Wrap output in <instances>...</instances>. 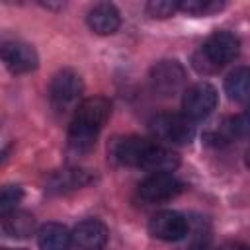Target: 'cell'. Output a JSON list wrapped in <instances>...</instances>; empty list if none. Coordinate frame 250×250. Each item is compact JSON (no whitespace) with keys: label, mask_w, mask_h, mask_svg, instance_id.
Returning a JSON list of instances; mask_svg holds the SVG:
<instances>
[{"label":"cell","mask_w":250,"mask_h":250,"mask_svg":"<svg viewBox=\"0 0 250 250\" xmlns=\"http://www.w3.org/2000/svg\"><path fill=\"white\" fill-rule=\"evenodd\" d=\"M246 164H248V168H250V148H248V152H246Z\"/></svg>","instance_id":"cell-24"},{"label":"cell","mask_w":250,"mask_h":250,"mask_svg":"<svg viewBox=\"0 0 250 250\" xmlns=\"http://www.w3.org/2000/svg\"><path fill=\"white\" fill-rule=\"evenodd\" d=\"M248 250H250V248H248Z\"/></svg>","instance_id":"cell-26"},{"label":"cell","mask_w":250,"mask_h":250,"mask_svg":"<svg viewBox=\"0 0 250 250\" xmlns=\"http://www.w3.org/2000/svg\"><path fill=\"white\" fill-rule=\"evenodd\" d=\"M90 180H92V178H90L88 172L78 170V168H68V170L55 172V174L49 178L47 189H49V191H55V193H62V191H70V189L82 188V186H86Z\"/></svg>","instance_id":"cell-14"},{"label":"cell","mask_w":250,"mask_h":250,"mask_svg":"<svg viewBox=\"0 0 250 250\" xmlns=\"http://www.w3.org/2000/svg\"><path fill=\"white\" fill-rule=\"evenodd\" d=\"M39 250H68L72 244V232L61 223H47L37 232Z\"/></svg>","instance_id":"cell-13"},{"label":"cell","mask_w":250,"mask_h":250,"mask_svg":"<svg viewBox=\"0 0 250 250\" xmlns=\"http://www.w3.org/2000/svg\"><path fill=\"white\" fill-rule=\"evenodd\" d=\"M109 102L102 96L86 98L78 104L74 119L68 129V146L76 152H88L109 117Z\"/></svg>","instance_id":"cell-1"},{"label":"cell","mask_w":250,"mask_h":250,"mask_svg":"<svg viewBox=\"0 0 250 250\" xmlns=\"http://www.w3.org/2000/svg\"><path fill=\"white\" fill-rule=\"evenodd\" d=\"M35 229L33 215L25 211H12L8 215H2V232L10 238H27Z\"/></svg>","instance_id":"cell-15"},{"label":"cell","mask_w":250,"mask_h":250,"mask_svg":"<svg viewBox=\"0 0 250 250\" xmlns=\"http://www.w3.org/2000/svg\"><path fill=\"white\" fill-rule=\"evenodd\" d=\"M82 88H84V84H82V78L78 72H74L70 68L57 72L53 82H51V88H49V96H51L53 105L59 111H66V109L74 107L80 100Z\"/></svg>","instance_id":"cell-4"},{"label":"cell","mask_w":250,"mask_h":250,"mask_svg":"<svg viewBox=\"0 0 250 250\" xmlns=\"http://www.w3.org/2000/svg\"><path fill=\"white\" fill-rule=\"evenodd\" d=\"M217 8H221V4H209V2H201V0H184V2L178 4V10L188 12V14H193V16L205 14V12L217 10Z\"/></svg>","instance_id":"cell-21"},{"label":"cell","mask_w":250,"mask_h":250,"mask_svg":"<svg viewBox=\"0 0 250 250\" xmlns=\"http://www.w3.org/2000/svg\"><path fill=\"white\" fill-rule=\"evenodd\" d=\"M232 137H234V131H232V117H230V119H221V121L213 123V125L205 131L207 143H213V145L229 143Z\"/></svg>","instance_id":"cell-18"},{"label":"cell","mask_w":250,"mask_h":250,"mask_svg":"<svg viewBox=\"0 0 250 250\" xmlns=\"http://www.w3.org/2000/svg\"><path fill=\"white\" fill-rule=\"evenodd\" d=\"M232 131H234V137L250 139V107L238 113L236 117H232Z\"/></svg>","instance_id":"cell-22"},{"label":"cell","mask_w":250,"mask_h":250,"mask_svg":"<svg viewBox=\"0 0 250 250\" xmlns=\"http://www.w3.org/2000/svg\"><path fill=\"white\" fill-rule=\"evenodd\" d=\"M21 197H23V191H21L20 186H6L0 193V211H2V215H8V213L16 211Z\"/></svg>","instance_id":"cell-19"},{"label":"cell","mask_w":250,"mask_h":250,"mask_svg":"<svg viewBox=\"0 0 250 250\" xmlns=\"http://www.w3.org/2000/svg\"><path fill=\"white\" fill-rule=\"evenodd\" d=\"M2 61L10 72L21 74L35 70L39 64V57L35 49L23 41H4L2 43Z\"/></svg>","instance_id":"cell-8"},{"label":"cell","mask_w":250,"mask_h":250,"mask_svg":"<svg viewBox=\"0 0 250 250\" xmlns=\"http://www.w3.org/2000/svg\"><path fill=\"white\" fill-rule=\"evenodd\" d=\"M188 219L178 211H158L148 221V232L160 240H180L188 234Z\"/></svg>","instance_id":"cell-7"},{"label":"cell","mask_w":250,"mask_h":250,"mask_svg":"<svg viewBox=\"0 0 250 250\" xmlns=\"http://www.w3.org/2000/svg\"><path fill=\"white\" fill-rule=\"evenodd\" d=\"M16 250H21V248H16Z\"/></svg>","instance_id":"cell-25"},{"label":"cell","mask_w":250,"mask_h":250,"mask_svg":"<svg viewBox=\"0 0 250 250\" xmlns=\"http://www.w3.org/2000/svg\"><path fill=\"white\" fill-rule=\"evenodd\" d=\"M184 78H186V72L178 61H160L150 70V80L154 90H158L164 96L176 92L184 84Z\"/></svg>","instance_id":"cell-11"},{"label":"cell","mask_w":250,"mask_h":250,"mask_svg":"<svg viewBox=\"0 0 250 250\" xmlns=\"http://www.w3.org/2000/svg\"><path fill=\"white\" fill-rule=\"evenodd\" d=\"M180 191H182V182L172 172L150 174L139 186V195L145 201H150V203H158V201L170 199Z\"/></svg>","instance_id":"cell-6"},{"label":"cell","mask_w":250,"mask_h":250,"mask_svg":"<svg viewBox=\"0 0 250 250\" xmlns=\"http://www.w3.org/2000/svg\"><path fill=\"white\" fill-rule=\"evenodd\" d=\"M178 164H180V158L176 152L154 143V146L150 148L148 156L143 162V168L152 172V174H158V172H172L178 168Z\"/></svg>","instance_id":"cell-17"},{"label":"cell","mask_w":250,"mask_h":250,"mask_svg":"<svg viewBox=\"0 0 250 250\" xmlns=\"http://www.w3.org/2000/svg\"><path fill=\"white\" fill-rule=\"evenodd\" d=\"M152 146H154V141H148L143 137H123L113 143L111 154L119 164L143 168V162L148 156Z\"/></svg>","instance_id":"cell-9"},{"label":"cell","mask_w":250,"mask_h":250,"mask_svg":"<svg viewBox=\"0 0 250 250\" xmlns=\"http://www.w3.org/2000/svg\"><path fill=\"white\" fill-rule=\"evenodd\" d=\"M189 250H211L209 246H205V244H195V246H191Z\"/></svg>","instance_id":"cell-23"},{"label":"cell","mask_w":250,"mask_h":250,"mask_svg":"<svg viewBox=\"0 0 250 250\" xmlns=\"http://www.w3.org/2000/svg\"><path fill=\"white\" fill-rule=\"evenodd\" d=\"M240 53V41L230 31H215L207 37L203 47L193 55V68L197 72L209 74L219 70L223 64L234 61Z\"/></svg>","instance_id":"cell-2"},{"label":"cell","mask_w":250,"mask_h":250,"mask_svg":"<svg viewBox=\"0 0 250 250\" xmlns=\"http://www.w3.org/2000/svg\"><path fill=\"white\" fill-rule=\"evenodd\" d=\"M178 10V4L176 2H170V0H152L146 4V12L152 16V18H170L174 12Z\"/></svg>","instance_id":"cell-20"},{"label":"cell","mask_w":250,"mask_h":250,"mask_svg":"<svg viewBox=\"0 0 250 250\" xmlns=\"http://www.w3.org/2000/svg\"><path fill=\"white\" fill-rule=\"evenodd\" d=\"M225 92L232 102H250V66L234 68L225 80Z\"/></svg>","instance_id":"cell-16"},{"label":"cell","mask_w":250,"mask_h":250,"mask_svg":"<svg viewBox=\"0 0 250 250\" xmlns=\"http://www.w3.org/2000/svg\"><path fill=\"white\" fill-rule=\"evenodd\" d=\"M217 102H219V96L215 86H211L209 82H197L184 92L182 109H184V115L195 121L211 115L213 109L217 107Z\"/></svg>","instance_id":"cell-5"},{"label":"cell","mask_w":250,"mask_h":250,"mask_svg":"<svg viewBox=\"0 0 250 250\" xmlns=\"http://www.w3.org/2000/svg\"><path fill=\"white\" fill-rule=\"evenodd\" d=\"M88 25L94 33L98 35H111L119 29L121 25V16L119 10L113 4L102 2L96 4L90 12H88Z\"/></svg>","instance_id":"cell-12"},{"label":"cell","mask_w":250,"mask_h":250,"mask_svg":"<svg viewBox=\"0 0 250 250\" xmlns=\"http://www.w3.org/2000/svg\"><path fill=\"white\" fill-rule=\"evenodd\" d=\"M150 131L156 139L172 145H188L195 137L193 119L178 113H160L150 121Z\"/></svg>","instance_id":"cell-3"},{"label":"cell","mask_w":250,"mask_h":250,"mask_svg":"<svg viewBox=\"0 0 250 250\" xmlns=\"http://www.w3.org/2000/svg\"><path fill=\"white\" fill-rule=\"evenodd\" d=\"M107 227L98 219H86L72 230V244L78 250H102L107 244Z\"/></svg>","instance_id":"cell-10"}]
</instances>
